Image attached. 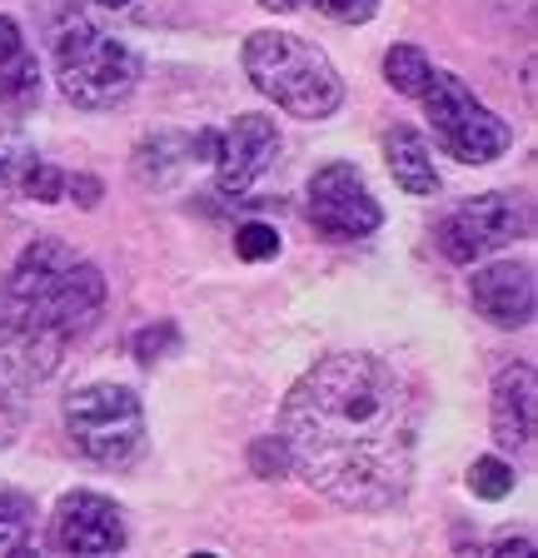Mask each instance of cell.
I'll use <instances>...</instances> for the list:
<instances>
[{"mask_svg":"<svg viewBox=\"0 0 538 558\" xmlns=\"http://www.w3.org/2000/svg\"><path fill=\"white\" fill-rule=\"evenodd\" d=\"M419 399L379 354H329L290 389L280 439L290 469L344 509H389L409 494Z\"/></svg>","mask_w":538,"mask_h":558,"instance_id":"cell-1","label":"cell"},{"mask_svg":"<svg viewBox=\"0 0 538 558\" xmlns=\"http://www.w3.org/2000/svg\"><path fill=\"white\" fill-rule=\"evenodd\" d=\"M493 554H514V558H524V554H534V538H528V534H518V538H499V544H493Z\"/></svg>","mask_w":538,"mask_h":558,"instance_id":"cell-24","label":"cell"},{"mask_svg":"<svg viewBox=\"0 0 538 558\" xmlns=\"http://www.w3.org/2000/svg\"><path fill=\"white\" fill-rule=\"evenodd\" d=\"M160 344H175V329H170V325H160V329H140V335H135V354H140L145 364L160 360V354H155Z\"/></svg>","mask_w":538,"mask_h":558,"instance_id":"cell-23","label":"cell"},{"mask_svg":"<svg viewBox=\"0 0 538 558\" xmlns=\"http://www.w3.org/2000/svg\"><path fill=\"white\" fill-rule=\"evenodd\" d=\"M468 294H474V310L499 329H524L534 319V269L514 265V259L474 269Z\"/></svg>","mask_w":538,"mask_h":558,"instance_id":"cell-11","label":"cell"},{"mask_svg":"<svg viewBox=\"0 0 538 558\" xmlns=\"http://www.w3.org/2000/svg\"><path fill=\"white\" fill-rule=\"evenodd\" d=\"M30 538V504L0 494V554H21Z\"/></svg>","mask_w":538,"mask_h":558,"instance_id":"cell-17","label":"cell"},{"mask_svg":"<svg viewBox=\"0 0 538 558\" xmlns=\"http://www.w3.org/2000/svg\"><path fill=\"white\" fill-rule=\"evenodd\" d=\"M280 155V130L269 116H240L230 135H220V155H215V185L220 195H249V190L274 170Z\"/></svg>","mask_w":538,"mask_h":558,"instance_id":"cell-10","label":"cell"},{"mask_svg":"<svg viewBox=\"0 0 538 558\" xmlns=\"http://www.w3.org/2000/svg\"><path fill=\"white\" fill-rule=\"evenodd\" d=\"M234 250H240V259H274L280 255V234H274V225H259V220H249V225H240L234 230Z\"/></svg>","mask_w":538,"mask_h":558,"instance_id":"cell-18","label":"cell"},{"mask_svg":"<svg viewBox=\"0 0 538 558\" xmlns=\"http://www.w3.org/2000/svg\"><path fill=\"white\" fill-rule=\"evenodd\" d=\"M528 230H534L528 199L514 195V190H493V195H479L468 205H458L454 215H444L433 240H439L444 259H454V265H479L484 255H493L503 244L528 240Z\"/></svg>","mask_w":538,"mask_h":558,"instance_id":"cell-7","label":"cell"},{"mask_svg":"<svg viewBox=\"0 0 538 558\" xmlns=\"http://www.w3.org/2000/svg\"><path fill=\"white\" fill-rule=\"evenodd\" d=\"M534 409H538L534 364H509L493 379V404H489V424L499 449H528L534 444Z\"/></svg>","mask_w":538,"mask_h":558,"instance_id":"cell-12","label":"cell"},{"mask_svg":"<svg viewBox=\"0 0 538 558\" xmlns=\"http://www.w3.org/2000/svg\"><path fill=\"white\" fill-rule=\"evenodd\" d=\"M384 160H389V174H394V185L404 190V195H439V170H433V155H429L419 130H409V125L389 130Z\"/></svg>","mask_w":538,"mask_h":558,"instance_id":"cell-13","label":"cell"},{"mask_svg":"<svg viewBox=\"0 0 538 558\" xmlns=\"http://www.w3.org/2000/svg\"><path fill=\"white\" fill-rule=\"evenodd\" d=\"M429 75H433V65L419 46H394L384 56V81L394 85L399 95H414V100H419L424 85H429Z\"/></svg>","mask_w":538,"mask_h":558,"instance_id":"cell-15","label":"cell"},{"mask_svg":"<svg viewBox=\"0 0 538 558\" xmlns=\"http://www.w3.org/2000/svg\"><path fill=\"white\" fill-rule=\"evenodd\" d=\"M259 5H265V11H280V15H290V11H299L305 0H259Z\"/></svg>","mask_w":538,"mask_h":558,"instance_id":"cell-25","label":"cell"},{"mask_svg":"<svg viewBox=\"0 0 538 558\" xmlns=\"http://www.w3.org/2000/svg\"><path fill=\"white\" fill-rule=\"evenodd\" d=\"M65 434L90 464L125 469L145 449V409L125 384H85L65 399Z\"/></svg>","mask_w":538,"mask_h":558,"instance_id":"cell-5","label":"cell"},{"mask_svg":"<svg viewBox=\"0 0 538 558\" xmlns=\"http://www.w3.org/2000/svg\"><path fill=\"white\" fill-rule=\"evenodd\" d=\"M56 75L65 100L81 110H110L120 105L135 81H140V60L120 46L115 35L95 31L90 21H65L56 35Z\"/></svg>","mask_w":538,"mask_h":558,"instance_id":"cell-4","label":"cell"},{"mask_svg":"<svg viewBox=\"0 0 538 558\" xmlns=\"http://www.w3.org/2000/svg\"><path fill=\"white\" fill-rule=\"evenodd\" d=\"M50 544L60 554H81V558H106L125 548V519L120 509L106 499V494H65L56 509V523H50Z\"/></svg>","mask_w":538,"mask_h":558,"instance_id":"cell-9","label":"cell"},{"mask_svg":"<svg viewBox=\"0 0 538 558\" xmlns=\"http://www.w3.org/2000/svg\"><path fill=\"white\" fill-rule=\"evenodd\" d=\"M319 15H329V21H340V25H364L369 15L379 11V0H309Z\"/></svg>","mask_w":538,"mask_h":558,"instance_id":"cell-20","label":"cell"},{"mask_svg":"<svg viewBox=\"0 0 538 558\" xmlns=\"http://www.w3.org/2000/svg\"><path fill=\"white\" fill-rule=\"evenodd\" d=\"M245 75L259 95L280 105L284 116L329 120L344 105V81L334 75L329 56L309 46L305 35L259 31L245 40Z\"/></svg>","mask_w":538,"mask_h":558,"instance_id":"cell-3","label":"cell"},{"mask_svg":"<svg viewBox=\"0 0 538 558\" xmlns=\"http://www.w3.org/2000/svg\"><path fill=\"white\" fill-rule=\"evenodd\" d=\"M65 180H71V174H60V170H50V165H30V170L21 174V185H25V195L30 199H60L65 195Z\"/></svg>","mask_w":538,"mask_h":558,"instance_id":"cell-19","label":"cell"},{"mask_svg":"<svg viewBox=\"0 0 538 558\" xmlns=\"http://www.w3.org/2000/svg\"><path fill=\"white\" fill-rule=\"evenodd\" d=\"M25 379H30V374L0 349V449L15 444V434L25 429V409H30L25 404Z\"/></svg>","mask_w":538,"mask_h":558,"instance_id":"cell-14","label":"cell"},{"mask_svg":"<svg viewBox=\"0 0 538 558\" xmlns=\"http://www.w3.org/2000/svg\"><path fill=\"white\" fill-rule=\"evenodd\" d=\"M468 494L474 499H509L514 494V469L503 464V459H474V469H468Z\"/></svg>","mask_w":538,"mask_h":558,"instance_id":"cell-16","label":"cell"},{"mask_svg":"<svg viewBox=\"0 0 538 558\" xmlns=\"http://www.w3.org/2000/svg\"><path fill=\"white\" fill-rule=\"evenodd\" d=\"M309 225L329 240H364V234L379 230V205L364 185V174L354 165H325V170L309 180Z\"/></svg>","mask_w":538,"mask_h":558,"instance_id":"cell-8","label":"cell"},{"mask_svg":"<svg viewBox=\"0 0 538 558\" xmlns=\"http://www.w3.org/2000/svg\"><path fill=\"white\" fill-rule=\"evenodd\" d=\"M255 474H259V478L290 474V449H284L280 434H274V439H259V444H255Z\"/></svg>","mask_w":538,"mask_h":558,"instance_id":"cell-21","label":"cell"},{"mask_svg":"<svg viewBox=\"0 0 538 558\" xmlns=\"http://www.w3.org/2000/svg\"><path fill=\"white\" fill-rule=\"evenodd\" d=\"M21 60H30L25 56V35H21V25L11 21V15H0V75H11Z\"/></svg>","mask_w":538,"mask_h":558,"instance_id":"cell-22","label":"cell"},{"mask_svg":"<svg viewBox=\"0 0 538 558\" xmlns=\"http://www.w3.org/2000/svg\"><path fill=\"white\" fill-rule=\"evenodd\" d=\"M419 100H424V110H429V125H433L439 150L454 155V160L489 165L514 145V130L503 125L489 105L468 90L458 75H449V70H433Z\"/></svg>","mask_w":538,"mask_h":558,"instance_id":"cell-6","label":"cell"},{"mask_svg":"<svg viewBox=\"0 0 538 558\" xmlns=\"http://www.w3.org/2000/svg\"><path fill=\"white\" fill-rule=\"evenodd\" d=\"M106 304V275L60 240H36L0 294V349L25 374H50L60 349L95 325Z\"/></svg>","mask_w":538,"mask_h":558,"instance_id":"cell-2","label":"cell"},{"mask_svg":"<svg viewBox=\"0 0 538 558\" xmlns=\"http://www.w3.org/2000/svg\"><path fill=\"white\" fill-rule=\"evenodd\" d=\"M100 5H110V11H120V5H130V0H100Z\"/></svg>","mask_w":538,"mask_h":558,"instance_id":"cell-26","label":"cell"}]
</instances>
